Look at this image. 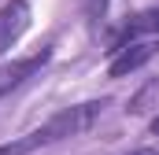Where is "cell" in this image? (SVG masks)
<instances>
[{
    "mask_svg": "<svg viewBox=\"0 0 159 155\" xmlns=\"http://www.w3.org/2000/svg\"><path fill=\"white\" fill-rule=\"evenodd\" d=\"M152 133H159V115H156V118H152Z\"/></svg>",
    "mask_w": 159,
    "mask_h": 155,
    "instance_id": "obj_7",
    "label": "cell"
},
{
    "mask_svg": "<svg viewBox=\"0 0 159 155\" xmlns=\"http://www.w3.org/2000/svg\"><path fill=\"white\" fill-rule=\"evenodd\" d=\"M104 7H107V0H85V19L89 22H100L104 19Z\"/></svg>",
    "mask_w": 159,
    "mask_h": 155,
    "instance_id": "obj_6",
    "label": "cell"
},
{
    "mask_svg": "<svg viewBox=\"0 0 159 155\" xmlns=\"http://www.w3.org/2000/svg\"><path fill=\"white\" fill-rule=\"evenodd\" d=\"M48 59H52V44H44V48H41V52H34V55H22V59L4 63V67H0V100H4L7 92H15L26 78H34L41 67L48 63Z\"/></svg>",
    "mask_w": 159,
    "mask_h": 155,
    "instance_id": "obj_4",
    "label": "cell"
},
{
    "mask_svg": "<svg viewBox=\"0 0 159 155\" xmlns=\"http://www.w3.org/2000/svg\"><path fill=\"white\" fill-rule=\"evenodd\" d=\"M133 155H156V152H148V148H141V152H133Z\"/></svg>",
    "mask_w": 159,
    "mask_h": 155,
    "instance_id": "obj_8",
    "label": "cell"
},
{
    "mask_svg": "<svg viewBox=\"0 0 159 155\" xmlns=\"http://www.w3.org/2000/svg\"><path fill=\"white\" fill-rule=\"evenodd\" d=\"M156 52H159L156 37H144V41H133V44L119 48L111 55V63H107V78H126V74H133V70H141L144 63L156 59Z\"/></svg>",
    "mask_w": 159,
    "mask_h": 155,
    "instance_id": "obj_3",
    "label": "cell"
},
{
    "mask_svg": "<svg viewBox=\"0 0 159 155\" xmlns=\"http://www.w3.org/2000/svg\"><path fill=\"white\" fill-rule=\"evenodd\" d=\"M148 33H159V7H148V11H137L126 26H122L115 41H111V52H119L126 44H133V41H144Z\"/></svg>",
    "mask_w": 159,
    "mask_h": 155,
    "instance_id": "obj_5",
    "label": "cell"
},
{
    "mask_svg": "<svg viewBox=\"0 0 159 155\" xmlns=\"http://www.w3.org/2000/svg\"><path fill=\"white\" fill-rule=\"evenodd\" d=\"M30 30V0H7L0 7V59Z\"/></svg>",
    "mask_w": 159,
    "mask_h": 155,
    "instance_id": "obj_2",
    "label": "cell"
},
{
    "mask_svg": "<svg viewBox=\"0 0 159 155\" xmlns=\"http://www.w3.org/2000/svg\"><path fill=\"white\" fill-rule=\"evenodd\" d=\"M107 100H85V104H74V107H63L59 115H52L44 126L30 129L26 137L11 140V144H0V155H34L41 148H52L59 140H70V137H81L85 129L96 126V118L104 115Z\"/></svg>",
    "mask_w": 159,
    "mask_h": 155,
    "instance_id": "obj_1",
    "label": "cell"
}]
</instances>
